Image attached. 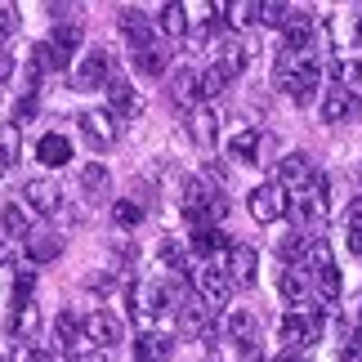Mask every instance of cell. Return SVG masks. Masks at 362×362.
I'll list each match as a JSON object with an SVG mask.
<instances>
[{"label": "cell", "instance_id": "6da1fadb", "mask_svg": "<svg viewBox=\"0 0 362 362\" xmlns=\"http://www.w3.org/2000/svg\"><path fill=\"white\" fill-rule=\"evenodd\" d=\"M184 277L197 291L192 296H202L211 309H219V304H228V296H233V282H228V273H224V264H211V259H192L188 255V269H184Z\"/></svg>", "mask_w": 362, "mask_h": 362}, {"label": "cell", "instance_id": "7a4b0ae2", "mask_svg": "<svg viewBox=\"0 0 362 362\" xmlns=\"http://www.w3.org/2000/svg\"><path fill=\"white\" fill-rule=\"evenodd\" d=\"M246 211H250V219H255V224H277V219L286 215V188L277 184V179L259 184V188L246 197Z\"/></svg>", "mask_w": 362, "mask_h": 362}, {"label": "cell", "instance_id": "3957f363", "mask_svg": "<svg viewBox=\"0 0 362 362\" xmlns=\"http://www.w3.org/2000/svg\"><path fill=\"white\" fill-rule=\"evenodd\" d=\"M81 340L94 344V349H117L125 340V327H121V317H112L107 309H94L90 317H81Z\"/></svg>", "mask_w": 362, "mask_h": 362}, {"label": "cell", "instance_id": "277c9868", "mask_svg": "<svg viewBox=\"0 0 362 362\" xmlns=\"http://www.w3.org/2000/svg\"><path fill=\"white\" fill-rule=\"evenodd\" d=\"M277 296H282L296 313H313L317 317V296H313V286H309V273L304 269H282V277H277Z\"/></svg>", "mask_w": 362, "mask_h": 362}, {"label": "cell", "instance_id": "5b68a950", "mask_svg": "<svg viewBox=\"0 0 362 362\" xmlns=\"http://www.w3.org/2000/svg\"><path fill=\"white\" fill-rule=\"evenodd\" d=\"M175 313H179V331H184L188 340H211L215 336V309L202 296H188Z\"/></svg>", "mask_w": 362, "mask_h": 362}, {"label": "cell", "instance_id": "8992f818", "mask_svg": "<svg viewBox=\"0 0 362 362\" xmlns=\"http://www.w3.org/2000/svg\"><path fill=\"white\" fill-rule=\"evenodd\" d=\"M125 300H130V317L144 331H152V322H157V313H161V286L157 282H130L125 286Z\"/></svg>", "mask_w": 362, "mask_h": 362}, {"label": "cell", "instance_id": "52a82bcc", "mask_svg": "<svg viewBox=\"0 0 362 362\" xmlns=\"http://www.w3.org/2000/svg\"><path fill=\"white\" fill-rule=\"evenodd\" d=\"M112 76H117V67H112V54H107V49H94V54H86V59L76 63V72H72V86H76V90H103Z\"/></svg>", "mask_w": 362, "mask_h": 362}, {"label": "cell", "instance_id": "ba28073f", "mask_svg": "<svg viewBox=\"0 0 362 362\" xmlns=\"http://www.w3.org/2000/svg\"><path fill=\"white\" fill-rule=\"evenodd\" d=\"M313 36H317V18H313L309 9H291V13H286V23H282V49L309 54Z\"/></svg>", "mask_w": 362, "mask_h": 362}, {"label": "cell", "instance_id": "9c48e42d", "mask_svg": "<svg viewBox=\"0 0 362 362\" xmlns=\"http://www.w3.org/2000/svg\"><path fill=\"white\" fill-rule=\"evenodd\" d=\"M313 179H317V165H313L309 152H286V157L277 161V184H282V188L300 192V188H309Z\"/></svg>", "mask_w": 362, "mask_h": 362}, {"label": "cell", "instance_id": "30bf717a", "mask_svg": "<svg viewBox=\"0 0 362 362\" xmlns=\"http://www.w3.org/2000/svg\"><path fill=\"white\" fill-rule=\"evenodd\" d=\"M317 336H322V322H317L313 313H286L282 317V340L291 344V349H313Z\"/></svg>", "mask_w": 362, "mask_h": 362}, {"label": "cell", "instance_id": "8fae6325", "mask_svg": "<svg viewBox=\"0 0 362 362\" xmlns=\"http://www.w3.org/2000/svg\"><path fill=\"white\" fill-rule=\"evenodd\" d=\"M23 206L36 211V215H59L63 192H59L54 179H27V184H23Z\"/></svg>", "mask_w": 362, "mask_h": 362}, {"label": "cell", "instance_id": "7c38bea8", "mask_svg": "<svg viewBox=\"0 0 362 362\" xmlns=\"http://www.w3.org/2000/svg\"><path fill=\"white\" fill-rule=\"evenodd\" d=\"M224 273H228V282H238V286H255V277H259V255H255V246L233 242L228 259H224Z\"/></svg>", "mask_w": 362, "mask_h": 362}, {"label": "cell", "instance_id": "4fadbf2b", "mask_svg": "<svg viewBox=\"0 0 362 362\" xmlns=\"http://www.w3.org/2000/svg\"><path fill=\"white\" fill-rule=\"evenodd\" d=\"M117 27H121V36L130 40V49L157 45V27H152V18H148L144 9H121V13H117Z\"/></svg>", "mask_w": 362, "mask_h": 362}, {"label": "cell", "instance_id": "5bb4252c", "mask_svg": "<svg viewBox=\"0 0 362 362\" xmlns=\"http://www.w3.org/2000/svg\"><path fill=\"white\" fill-rule=\"evenodd\" d=\"M81 134L90 139L94 148H112L121 139V125L112 112H103V107H94V112H81Z\"/></svg>", "mask_w": 362, "mask_h": 362}, {"label": "cell", "instance_id": "9a60e30c", "mask_svg": "<svg viewBox=\"0 0 362 362\" xmlns=\"http://www.w3.org/2000/svg\"><path fill=\"white\" fill-rule=\"evenodd\" d=\"M23 246H27V259L32 264H54L63 255V233L59 228H32L23 238Z\"/></svg>", "mask_w": 362, "mask_h": 362}, {"label": "cell", "instance_id": "2e32d148", "mask_svg": "<svg viewBox=\"0 0 362 362\" xmlns=\"http://www.w3.org/2000/svg\"><path fill=\"white\" fill-rule=\"evenodd\" d=\"M103 90H107V103H112V117H117V121H130V117L144 112V99H139V90H134L125 76H112Z\"/></svg>", "mask_w": 362, "mask_h": 362}, {"label": "cell", "instance_id": "e0dca14e", "mask_svg": "<svg viewBox=\"0 0 362 362\" xmlns=\"http://www.w3.org/2000/svg\"><path fill=\"white\" fill-rule=\"evenodd\" d=\"M36 161L45 165V170H63L67 161H72V139L67 134H40V144H36Z\"/></svg>", "mask_w": 362, "mask_h": 362}, {"label": "cell", "instance_id": "ac0fdd59", "mask_svg": "<svg viewBox=\"0 0 362 362\" xmlns=\"http://www.w3.org/2000/svg\"><path fill=\"white\" fill-rule=\"evenodd\" d=\"M219 331H224V340H233V344L259 340V322H255V313H246V309H228L219 317Z\"/></svg>", "mask_w": 362, "mask_h": 362}, {"label": "cell", "instance_id": "d6986e66", "mask_svg": "<svg viewBox=\"0 0 362 362\" xmlns=\"http://www.w3.org/2000/svg\"><path fill=\"white\" fill-rule=\"evenodd\" d=\"M170 99L184 107V112H192V107H202V86H197V67H179V72L170 76Z\"/></svg>", "mask_w": 362, "mask_h": 362}, {"label": "cell", "instance_id": "ffe728a7", "mask_svg": "<svg viewBox=\"0 0 362 362\" xmlns=\"http://www.w3.org/2000/svg\"><path fill=\"white\" fill-rule=\"evenodd\" d=\"M36 331H40V309H36V300L13 304V313H9V336L23 340V344H32Z\"/></svg>", "mask_w": 362, "mask_h": 362}, {"label": "cell", "instance_id": "44dd1931", "mask_svg": "<svg viewBox=\"0 0 362 362\" xmlns=\"http://www.w3.org/2000/svg\"><path fill=\"white\" fill-rule=\"evenodd\" d=\"M358 94L354 90H336L331 86L327 94H322V117L331 121V125H340V121H349V117H358Z\"/></svg>", "mask_w": 362, "mask_h": 362}, {"label": "cell", "instance_id": "7402d4cb", "mask_svg": "<svg viewBox=\"0 0 362 362\" xmlns=\"http://www.w3.org/2000/svg\"><path fill=\"white\" fill-rule=\"evenodd\" d=\"M175 344L161 336V331H139L134 336V362H170Z\"/></svg>", "mask_w": 362, "mask_h": 362}, {"label": "cell", "instance_id": "603a6c76", "mask_svg": "<svg viewBox=\"0 0 362 362\" xmlns=\"http://www.w3.org/2000/svg\"><path fill=\"white\" fill-rule=\"evenodd\" d=\"M157 27L161 36H170V40H179V36H188L192 32V18H188V5H179V0H170V5H161V13H157Z\"/></svg>", "mask_w": 362, "mask_h": 362}, {"label": "cell", "instance_id": "cb8c5ba5", "mask_svg": "<svg viewBox=\"0 0 362 362\" xmlns=\"http://www.w3.org/2000/svg\"><path fill=\"white\" fill-rule=\"evenodd\" d=\"M54 340H59V349H67V354H86V340H81V317L72 313V309H63L59 317H54Z\"/></svg>", "mask_w": 362, "mask_h": 362}, {"label": "cell", "instance_id": "d4e9b609", "mask_svg": "<svg viewBox=\"0 0 362 362\" xmlns=\"http://www.w3.org/2000/svg\"><path fill=\"white\" fill-rule=\"evenodd\" d=\"M81 40H86V27H81L76 18H63V23H59V27L49 32V45L59 49L63 59H72V54L81 49Z\"/></svg>", "mask_w": 362, "mask_h": 362}, {"label": "cell", "instance_id": "484cf974", "mask_svg": "<svg viewBox=\"0 0 362 362\" xmlns=\"http://www.w3.org/2000/svg\"><path fill=\"white\" fill-rule=\"evenodd\" d=\"M188 134H192V144H202V148H211V144H215V134H219V121H215V112H211L206 103L188 112Z\"/></svg>", "mask_w": 362, "mask_h": 362}, {"label": "cell", "instance_id": "4316f807", "mask_svg": "<svg viewBox=\"0 0 362 362\" xmlns=\"http://www.w3.org/2000/svg\"><path fill=\"white\" fill-rule=\"evenodd\" d=\"M327 32H331V45H336V49L340 45L349 49V45H358V40H362V18H354V13H336Z\"/></svg>", "mask_w": 362, "mask_h": 362}, {"label": "cell", "instance_id": "83f0119b", "mask_svg": "<svg viewBox=\"0 0 362 362\" xmlns=\"http://www.w3.org/2000/svg\"><path fill=\"white\" fill-rule=\"evenodd\" d=\"M134 67L144 76H165V67H170V49H165L161 40H157V45H148V49H134Z\"/></svg>", "mask_w": 362, "mask_h": 362}, {"label": "cell", "instance_id": "f1b7e54d", "mask_svg": "<svg viewBox=\"0 0 362 362\" xmlns=\"http://www.w3.org/2000/svg\"><path fill=\"white\" fill-rule=\"evenodd\" d=\"M304 63H309V54H296V49H277V59H273V81H277V86H291V81H296L300 76V67Z\"/></svg>", "mask_w": 362, "mask_h": 362}, {"label": "cell", "instance_id": "f546056e", "mask_svg": "<svg viewBox=\"0 0 362 362\" xmlns=\"http://www.w3.org/2000/svg\"><path fill=\"white\" fill-rule=\"evenodd\" d=\"M197 86H202V103H206V99H219V94L233 86V76L219 63H211V67H202V72H197Z\"/></svg>", "mask_w": 362, "mask_h": 362}, {"label": "cell", "instance_id": "4dcf8cb0", "mask_svg": "<svg viewBox=\"0 0 362 362\" xmlns=\"http://www.w3.org/2000/svg\"><path fill=\"white\" fill-rule=\"evenodd\" d=\"M0 228H5L9 238H27V233H32V215H27V206H18V202L0 206Z\"/></svg>", "mask_w": 362, "mask_h": 362}, {"label": "cell", "instance_id": "1f68e13d", "mask_svg": "<svg viewBox=\"0 0 362 362\" xmlns=\"http://www.w3.org/2000/svg\"><path fill=\"white\" fill-rule=\"evenodd\" d=\"M255 144H259V130H238V134L228 139V161L255 165Z\"/></svg>", "mask_w": 362, "mask_h": 362}, {"label": "cell", "instance_id": "d6a6232c", "mask_svg": "<svg viewBox=\"0 0 362 362\" xmlns=\"http://www.w3.org/2000/svg\"><path fill=\"white\" fill-rule=\"evenodd\" d=\"M81 188H86L90 197H107V192H112V175H107V165L90 161L86 170H81Z\"/></svg>", "mask_w": 362, "mask_h": 362}, {"label": "cell", "instance_id": "836d02e7", "mask_svg": "<svg viewBox=\"0 0 362 362\" xmlns=\"http://www.w3.org/2000/svg\"><path fill=\"white\" fill-rule=\"evenodd\" d=\"M112 224H117L121 233L139 228V224H144V206H139L134 197H117V202H112Z\"/></svg>", "mask_w": 362, "mask_h": 362}, {"label": "cell", "instance_id": "e575fe53", "mask_svg": "<svg viewBox=\"0 0 362 362\" xmlns=\"http://www.w3.org/2000/svg\"><path fill=\"white\" fill-rule=\"evenodd\" d=\"M18 152H23V130L18 125H0V170H9L13 161H18Z\"/></svg>", "mask_w": 362, "mask_h": 362}, {"label": "cell", "instance_id": "d590c367", "mask_svg": "<svg viewBox=\"0 0 362 362\" xmlns=\"http://www.w3.org/2000/svg\"><path fill=\"white\" fill-rule=\"evenodd\" d=\"M27 63H32L40 76H45V72H63V67H67V59H63V54L49 45V40H40V45L32 49V59H27Z\"/></svg>", "mask_w": 362, "mask_h": 362}, {"label": "cell", "instance_id": "8d00e7d4", "mask_svg": "<svg viewBox=\"0 0 362 362\" xmlns=\"http://www.w3.org/2000/svg\"><path fill=\"white\" fill-rule=\"evenodd\" d=\"M304 250H309V233H286L282 246H277V255L286 259V269H300V264H304Z\"/></svg>", "mask_w": 362, "mask_h": 362}, {"label": "cell", "instance_id": "74e56055", "mask_svg": "<svg viewBox=\"0 0 362 362\" xmlns=\"http://www.w3.org/2000/svg\"><path fill=\"white\" fill-rule=\"evenodd\" d=\"M250 13H255V23H264V27H277V32H282V23H286L291 5H282V0H264V5H250Z\"/></svg>", "mask_w": 362, "mask_h": 362}, {"label": "cell", "instance_id": "f35d334b", "mask_svg": "<svg viewBox=\"0 0 362 362\" xmlns=\"http://www.w3.org/2000/svg\"><path fill=\"white\" fill-rule=\"evenodd\" d=\"M246 54H250V49L242 45V40H233V45H224V49H219V59H215V63L224 67L228 76H242V72H246Z\"/></svg>", "mask_w": 362, "mask_h": 362}, {"label": "cell", "instance_id": "ab89813d", "mask_svg": "<svg viewBox=\"0 0 362 362\" xmlns=\"http://www.w3.org/2000/svg\"><path fill=\"white\" fill-rule=\"evenodd\" d=\"M211 184L206 179H184V211H206V202H211Z\"/></svg>", "mask_w": 362, "mask_h": 362}, {"label": "cell", "instance_id": "60d3db41", "mask_svg": "<svg viewBox=\"0 0 362 362\" xmlns=\"http://www.w3.org/2000/svg\"><path fill=\"white\" fill-rule=\"evenodd\" d=\"M157 255H161L165 269H175V273H184V269H188V250H184V242H175V238H165Z\"/></svg>", "mask_w": 362, "mask_h": 362}, {"label": "cell", "instance_id": "b9f144b4", "mask_svg": "<svg viewBox=\"0 0 362 362\" xmlns=\"http://www.w3.org/2000/svg\"><path fill=\"white\" fill-rule=\"evenodd\" d=\"M277 152H282V139H277V134H259V144H255V165H273Z\"/></svg>", "mask_w": 362, "mask_h": 362}, {"label": "cell", "instance_id": "7bdbcfd3", "mask_svg": "<svg viewBox=\"0 0 362 362\" xmlns=\"http://www.w3.org/2000/svg\"><path fill=\"white\" fill-rule=\"evenodd\" d=\"M32 291H36V273L32 269H18V273H13V304L32 300Z\"/></svg>", "mask_w": 362, "mask_h": 362}, {"label": "cell", "instance_id": "ee69618b", "mask_svg": "<svg viewBox=\"0 0 362 362\" xmlns=\"http://www.w3.org/2000/svg\"><path fill=\"white\" fill-rule=\"evenodd\" d=\"M13 32H18V9H13V5H0V40H9Z\"/></svg>", "mask_w": 362, "mask_h": 362}, {"label": "cell", "instance_id": "f6af8a7d", "mask_svg": "<svg viewBox=\"0 0 362 362\" xmlns=\"http://www.w3.org/2000/svg\"><path fill=\"white\" fill-rule=\"evenodd\" d=\"M344 224H349V233H362V197L344 202Z\"/></svg>", "mask_w": 362, "mask_h": 362}, {"label": "cell", "instance_id": "bcb514c9", "mask_svg": "<svg viewBox=\"0 0 362 362\" xmlns=\"http://www.w3.org/2000/svg\"><path fill=\"white\" fill-rule=\"evenodd\" d=\"M32 117H36V94H23L18 107H13V121L9 125H23V121H32Z\"/></svg>", "mask_w": 362, "mask_h": 362}, {"label": "cell", "instance_id": "7dc6e473", "mask_svg": "<svg viewBox=\"0 0 362 362\" xmlns=\"http://www.w3.org/2000/svg\"><path fill=\"white\" fill-rule=\"evenodd\" d=\"M340 362H362V340H358V344H344V349H340Z\"/></svg>", "mask_w": 362, "mask_h": 362}, {"label": "cell", "instance_id": "c3c4849f", "mask_svg": "<svg viewBox=\"0 0 362 362\" xmlns=\"http://www.w3.org/2000/svg\"><path fill=\"white\" fill-rule=\"evenodd\" d=\"M9 76H13V59H9V54H0V86H5Z\"/></svg>", "mask_w": 362, "mask_h": 362}, {"label": "cell", "instance_id": "681fc988", "mask_svg": "<svg viewBox=\"0 0 362 362\" xmlns=\"http://www.w3.org/2000/svg\"><path fill=\"white\" fill-rule=\"evenodd\" d=\"M349 255L362 259V233H349Z\"/></svg>", "mask_w": 362, "mask_h": 362}, {"label": "cell", "instance_id": "f907efd6", "mask_svg": "<svg viewBox=\"0 0 362 362\" xmlns=\"http://www.w3.org/2000/svg\"><path fill=\"white\" fill-rule=\"evenodd\" d=\"M269 362H304V358H300V354H296V349H286V354H273V358H269Z\"/></svg>", "mask_w": 362, "mask_h": 362}, {"label": "cell", "instance_id": "816d5d0a", "mask_svg": "<svg viewBox=\"0 0 362 362\" xmlns=\"http://www.w3.org/2000/svg\"><path fill=\"white\" fill-rule=\"evenodd\" d=\"M5 264H9V246L0 242V269H5Z\"/></svg>", "mask_w": 362, "mask_h": 362}, {"label": "cell", "instance_id": "f5cc1de1", "mask_svg": "<svg viewBox=\"0 0 362 362\" xmlns=\"http://www.w3.org/2000/svg\"><path fill=\"white\" fill-rule=\"evenodd\" d=\"M358 336H362V317H358Z\"/></svg>", "mask_w": 362, "mask_h": 362}, {"label": "cell", "instance_id": "db71d44e", "mask_svg": "<svg viewBox=\"0 0 362 362\" xmlns=\"http://www.w3.org/2000/svg\"><path fill=\"white\" fill-rule=\"evenodd\" d=\"M358 90H362V76H358ZM358 90H354V94H358Z\"/></svg>", "mask_w": 362, "mask_h": 362}]
</instances>
